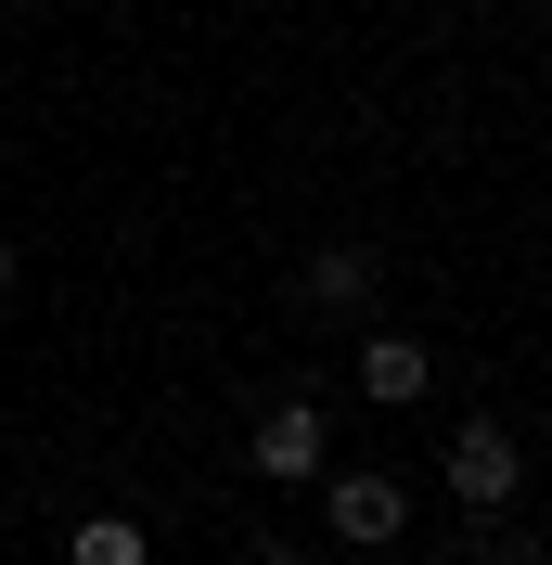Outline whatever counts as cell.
<instances>
[{"label": "cell", "mask_w": 552, "mask_h": 565, "mask_svg": "<svg viewBox=\"0 0 552 565\" xmlns=\"http://www.w3.org/2000/svg\"><path fill=\"white\" fill-rule=\"evenodd\" d=\"M449 501H463V514H514V489H527V437L501 412H476V424H449Z\"/></svg>", "instance_id": "cell-1"}, {"label": "cell", "mask_w": 552, "mask_h": 565, "mask_svg": "<svg viewBox=\"0 0 552 565\" xmlns=\"http://www.w3.org/2000/svg\"><path fill=\"white\" fill-rule=\"evenodd\" d=\"M244 462H257L270 489L335 476V424H321V398H270V412H257V437H244Z\"/></svg>", "instance_id": "cell-2"}, {"label": "cell", "mask_w": 552, "mask_h": 565, "mask_svg": "<svg viewBox=\"0 0 552 565\" xmlns=\"http://www.w3.org/2000/svg\"><path fill=\"white\" fill-rule=\"evenodd\" d=\"M321 527H335V540H399V527H412V489L373 476V462H347L335 489H321Z\"/></svg>", "instance_id": "cell-3"}, {"label": "cell", "mask_w": 552, "mask_h": 565, "mask_svg": "<svg viewBox=\"0 0 552 565\" xmlns=\"http://www.w3.org/2000/svg\"><path fill=\"white\" fill-rule=\"evenodd\" d=\"M424 386H437V348L424 334H360V398L373 412H412Z\"/></svg>", "instance_id": "cell-4"}, {"label": "cell", "mask_w": 552, "mask_h": 565, "mask_svg": "<svg viewBox=\"0 0 552 565\" xmlns=\"http://www.w3.org/2000/svg\"><path fill=\"white\" fill-rule=\"evenodd\" d=\"M373 282H385L373 245H321V257H309V309H321V321H360V309H373Z\"/></svg>", "instance_id": "cell-5"}, {"label": "cell", "mask_w": 552, "mask_h": 565, "mask_svg": "<svg viewBox=\"0 0 552 565\" xmlns=\"http://www.w3.org/2000/svg\"><path fill=\"white\" fill-rule=\"evenodd\" d=\"M65 565H155V540H141V514H77Z\"/></svg>", "instance_id": "cell-6"}, {"label": "cell", "mask_w": 552, "mask_h": 565, "mask_svg": "<svg viewBox=\"0 0 552 565\" xmlns=\"http://www.w3.org/2000/svg\"><path fill=\"white\" fill-rule=\"evenodd\" d=\"M476 565H540V540H527L514 514H476Z\"/></svg>", "instance_id": "cell-7"}, {"label": "cell", "mask_w": 552, "mask_h": 565, "mask_svg": "<svg viewBox=\"0 0 552 565\" xmlns=\"http://www.w3.org/2000/svg\"><path fill=\"white\" fill-rule=\"evenodd\" d=\"M244 565H321V553H309V540H257Z\"/></svg>", "instance_id": "cell-8"}, {"label": "cell", "mask_w": 552, "mask_h": 565, "mask_svg": "<svg viewBox=\"0 0 552 565\" xmlns=\"http://www.w3.org/2000/svg\"><path fill=\"white\" fill-rule=\"evenodd\" d=\"M0 282H13V232H0Z\"/></svg>", "instance_id": "cell-9"}]
</instances>
